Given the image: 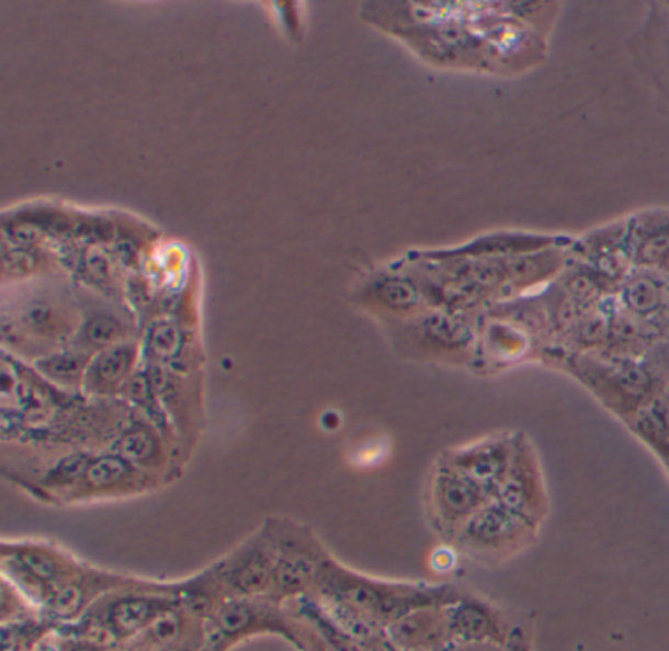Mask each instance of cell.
I'll list each match as a JSON object with an SVG mask.
<instances>
[{
    "label": "cell",
    "mask_w": 669,
    "mask_h": 651,
    "mask_svg": "<svg viewBox=\"0 0 669 651\" xmlns=\"http://www.w3.org/2000/svg\"><path fill=\"white\" fill-rule=\"evenodd\" d=\"M540 526L511 506L494 499L465 524L456 536V548L485 563L514 558L538 540Z\"/></svg>",
    "instance_id": "cell-1"
},
{
    "label": "cell",
    "mask_w": 669,
    "mask_h": 651,
    "mask_svg": "<svg viewBox=\"0 0 669 651\" xmlns=\"http://www.w3.org/2000/svg\"><path fill=\"white\" fill-rule=\"evenodd\" d=\"M428 512L430 521L447 540L457 534L495 496L447 459L440 461L428 479Z\"/></svg>",
    "instance_id": "cell-2"
},
{
    "label": "cell",
    "mask_w": 669,
    "mask_h": 651,
    "mask_svg": "<svg viewBox=\"0 0 669 651\" xmlns=\"http://www.w3.org/2000/svg\"><path fill=\"white\" fill-rule=\"evenodd\" d=\"M179 606V598L168 593L132 589L124 595L111 598L97 620L103 624L114 642L131 643L158 618Z\"/></svg>",
    "instance_id": "cell-3"
},
{
    "label": "cell",
    "mask_w": 669,
    "mask_h": 651,
    "mask_svg": "<svg viewBox=\"0 0 669 651\" xmlns=\"http://www.w3.org/2000/svg\"><path fill=\"white\" fill-rule=\"evenodd\" d=\"M497 499L511 506L512 511L522 514L524 518L534 522L540 528L546 521L549 509L546 483L536 454L526 442L517 439L511 469L504 477V483Z\"/></svg>",
    "instance_id": "cell-4"
},
{
    "label": "cell",
    "mask_w": 669,
    "mask_h": 651,
    "mask_svg": "<svg viewBox=\"0 0 669 651\" xmlns=\"http://www.w3.org/2000/svg\"><path fill=\"white\" fill-rule=\"evenodd\" d=\"M447 623L452 633V646L464 643L511 642L512 628L501 608L481 596L457 595L447 605Z\"/></svg>",
    "instance_id": "cell-5"
},
{
    "label": "cell",
    "mask_w": 669,
    "mask_h": 651,
    "mask_svg": "<svg viewBox=\"0 0 669 651\" xmlns=\"http://www.w3.org/2000/svg\"><path fill=\"white\" fill-rule=\"evenodd\" d=\"M273 569L275 553L271 548L270 538L253 540L236 551L234 558H228L220 566V579L228 586L230 598H258L271 593L273 586Z\"/></svg>",
    "instance_id": "cell-6"
},
{
    "label": "cell",
    "mask_w": 669,
    "mask_h": 651,
    "mask_svg": "<svg viewBox=\"0 0 669 651\" xmlns=\"http://www.w3.org/2000/svg\"><path fill=\"white\" fill-rule=\"evenodd\" d=\"M517 439L509 436L485 437L481 442H475L472 446L460 447L447 454L446 459L464 471L474 481L484 484L489 493L497 494L501 491L504 477L511 469L512 456H514Z\"/></svg>",
    "instance_id": "cell-7"
},
{
    "label": "cell",
    "mask_w": 669,
    "mask_h": 651,
    "mask_svg": "<svg viewBox=\"0 0 669 651\" xmlns=\"http://www.w3.org/2000/svg\"><path fill=\"white\" fill-rule=\"evenodd\" d=\"M450 605V603H447ZM447 605L422 606L385 626L397 651H442L452 648Z\"/></svg>",
    "instance_id": "cell-8"
},
{
    "label": "cell",
    "mask_w": 669,
    "mask_h": 651,
    "mask_svg": "<svg viewBox=\"0 0 669 651\" xmlns=\"http://www.w3.org/2000/svg\"><path fill=\"white\" fill-rule=\"evenodd\" d=\"M103 573H91L83 571L77 578L67 579L47 595L44 606L47 613L59 618V620H75L77 616L84 613V608L91 605L99 593H103L111 585H104V581H111Z\"/></svg>",
    "instance_id": "cell-9"
},
{
    "label": "cell",
    "mask_w": 669,
    "mask_h": 651,
    "mask_svg": "<svg viewBox=\"0 0 669 651\" xmlns=\"http://www.w3.org/2000/svg\"><path fill=\"white\" fill-rule=\"evenodd\" d=\"M211 620H213V636H216V640L220 642L243 638L246 633L258 632L261 628L275 630L271 626L275 623L273 616L265 613L256 603V598H238V596L226 598Z\"/></svg>",
    "instance_id": "cell-10"
},
{
    "label": "cell",
    "mask_w": 669,
    "mask_h": 651,
    "mask_svg": "<svg viewBox=\"0 0 669 651\" xmlns=\"http://www.w3.org/2000/svg\"><path fill=\"white\" fill-rule=\"evenodd\" d=\"M134 475L136 467L118 454L97 457L91 459V464L84 469L81 487H84L89 493H118L122 489L136 483Z\"/></svg>",
    "instance_id": "cell-11"
},
{
    "label": "cell",
    "mask_w": 669,
    "mask_h": 651,
    "mask_svg": "<svg viewBox=\"0 0 669 651\" xmlns=\"http://www.w3.org/2000/svg\"><path fill=\"white\" fill-rule=\"evenodd\" d=\"M136 359V350L131 344H118L104 350L91 365V377L99 387H112L128 375Z\"/></svg>",
    "instance_id": "cell-12"
},
{
    "label": "cell",
    "mask_w": 669,
    "mask_h": 651,
    "mask_svg": "<svg viewBox=\"0 0 669 651\" xmlns=\"http://www.w3.org/2000/svg\"><path fill=\"white\" fill-rule=\"evenodd\" d=\"M158 439L148 430H131L118 442V456L131 461L134 467H148L158 459Z\"/></svg>",
    "instance_id": "cell-13"
},
{
    "label": "cell",
    "mask_w": 669,
    "mask_h": 651,
    "mask_svg": "<svg viewBox=\"0 0 669 651\" xmlns=\"http://www.w3.org/2000/svg\"><path fill=\"white\" fill-rule=\"evenodd\" d=\"M122 335L124 328L121 322L109 315H97L83 328L84 342L93 347H101L103 352L121 344Z\"/></svg>",
    "instance_id": "cell-14"
},
{
    "label": "cell",
    "mask_w": 669,
    "mask_h": 651,
    "mask_svg": "<svg viewBox=\"0 0 669 651\" xmlns=\"http://www.w3.org/2000/svg\"><path fill=\"white\" fill-rule=\"evenodd\" d=\"M37 367L46 373L47 377L61 382H73L81 377L87 367V357L79 354L49 355L37 363Z\"/></svg>",
    "instance_id": "cell-15"
},
{
    "label": "cell",
    "mask_w": 669,
    "mask_h": 651,
    "mask_svg": "<svg viewBox=\"0 0 669 651\" xmlns=\"http://www.w3.org/2000/svg\"><path fill=\"white\" fill-rule=\"evenodd\" d=\"M379 295L383 302L395 310H409L419 302V290L407 281L393 279L383 283Z\"/></svg>",
    "instance_id": "cell-16"
},
{
    "label": "cell",
    "mask_w": 669,
    "mask_h": 651,
    "mask_svg": "<svg viewBox=\"0 0 669 651\" xmlns=\"http://www.w3.org/2000/svg\"><path fill=\"white\" fill-rule=\"evenodd\" d=\"M22 320L34 332H47V328L54 322V308L49 307L47 302H42V300L39 302H32L24 310Z\"/></svg>",
    "instance_id": "cell-17"
},
{
    "label": "cell",
    "mask_w": 669,
    "mask_h": 651,
    "mask_svg": "<svg viewBox=\"0 0 669 651\" xmlns=\"http://www.w3.org/2000/svg\"><path fill=\"white\" fill-rule=\"evenodd\" d=\"M628 298H631V305L636 310H650L660 302V290L656 289L650 283H636L633 289L628 290Z\"/></svg>",
    "instance_id": "cell-18"
},
{
    "label": "cell",
    "mask_w": 669,
    "mask_h": 651,
    "mask_svg": "<svg viewBox=\"0 0 669 651\" xmlns=\"http://www.w3.org/2000/svg\"><path fill=\"white\" fill-rule=\"evenodd\" d=\"M177 332L171 324H156L151 332V345L159 354L168 355L175 350Z\"/></svg>",
    "instance_id": "cell-19"
},
{
    "label": "cell",
    "mask_w": 669,
    "mask_h": 651,
    "mask_svg": "<svg viewBox=\"0 0 669 651\" xmlns=\"http://www.w3.org/2000/svg\"><path fill=\"white\" fill-rule=\"evenodd\" d=\"M452 651H511L509 643H464V646H452Z\"/></svg>",
    "instance_id": "cell-20"
},
{
    "label": "cell",
    "mask_w": 669,
    "mask_h": 651,
    "mask_svg": "<svg viewBox=\"0 0 669 651\" xmlns=\"http://www.w3.org/2000/svg\"><path fill=\"white\" fill-rule=\"evenodd\" d=\"M509 648L511 651H532L530 650L529 638L524 636L521 628H517L514 633H512L511 642H509Z\"/></svg>",
    "instance_id": "cell-21"
},
{
    "label": "cell",
    "mask_w": 669,
    "mask_h": 651,
    "mask_svg": "<svg viewBox=\"0 0 669 651\" xmlns=\"http://www.w3.org/2000/svg\"><path fill=\"white\" fill-rule=\"evenodd\" d=\"M89 267H91L97 277H106V261L103 258H99V255L91 258L89 260Z\"/></svg>",
    "instance_id": "cell-22"
},
{
    "label": "cell",
    "mask_w": 669,
    "mask_h": 651,
    "mask_svg": "<svg viewBox=\"0 0 669 651\" xmlns=\"http://www.w3.org/2000/svg\"><path fill=\"white\" fill-rule=\"evenodd\" d=\"M442 651H452V648H450V650H442Z\"/></svg>",
    "instance_id": "cell-23"
}]
</instances>
